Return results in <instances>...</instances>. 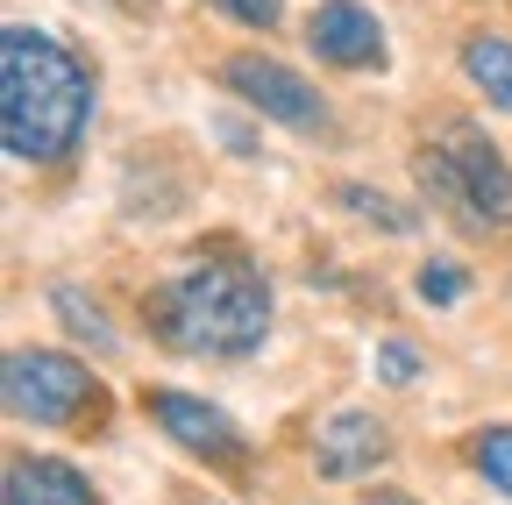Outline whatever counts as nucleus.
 Listing matches in <instances>:
<instances>
[{
	"mask_svg": "<svg viewBox=\"0 0 512 505\" xmlns=\"http://www.w3.org/2000/svg\"><path fill=\"white\" fill-rule=\"evenodd\" d=\"M93 121V72L50 29L15 22L0 36V136L22 164L72 157Z\"/></svg>",
	"mask_w": 512,
	"mask_h": 505,
	"instance_id": "f257e3e1",
	"label": "nucleus"
},
{
	"mask_svg": "<svg viewBox=\"0 0 512 505\" xmlns=\"http://www.w3.org/2000/svg\"><path fill=\"white\" fill-rule=\"evenodd\" d=\"M150 335L178 356H249L271 335V285L242 257H192L143 299Z\"/></svg>",
	"mask_w": 512,
	"mask_h": 505,
	"instance_id": "f03ea898",
	"label": "nucleus"
},
{
	"mask_svg": "<svg viewBox=\"0 0 512 505\" xmlns=\"http://www.w3.org/2000/svg\"><path fill=\"white\" fill-rule=\"evenodd\" d=\"M0 392H8V413L15 420H36V427H72L100 399L93 392V370L79 356H64V349H15Z\"/></svg>",
	"mask_w": 512,
	"mask_h": 505,
	"instance_id": "7ed1b4c3",
	"label": "nucleus"
},
{
	"mask_svg": "<svg viewBox=\"0 0 512 505\" xmlns=\"http://www.w3.org/2000/svg\"><path fill=\"white\" fill-rule=\"evenodd\" d=\"M221 86H228L242 107H256L264 121H285V129H328L320 93H313L292 65H278V57H256V50L228 57V65H221Z\"/></svg>",
	"mask_w": 512,
	"mask_h": 505,
	"instance_id": "20e7f679",
	"label": "nucleus"
},
{
	"mask_svg": "<svg viewBox=\"0 0 512 505\" xmlns=\"http://www.w3.org/2000/svg\"><path fill=\"white\" fill-rule=\"evenodd\" d=\"M441 150H448V164H456L463 193H470L477 228H512V171H505V157L470 129V121H448V129H441Z\"/></svg>",
	"mask_w": 512,
	"mask_h": 505,
	"instance_id": "39448f33",
	"label": "nucleus"
},
{
	"mask_svg": "<svg viewBox=\"0 0 512 505\" xmlns=\"http://www.w3.org/2000/svg\"><path fill=\"white\" fill-rule=\"evenodd\" d=\"M150 413H157V427L178 441V449L185 456H200V463H242V449H249V441H242V427L221 413V406H207V399H192V392H150L143 399Z\"/></svg>",
	"mask_w": 512,
	"mask_h": 505,
	"instance_id": "423d86ee",
	"label": "nucleus"
},
{
	"mask_svg": "<svg viewBox=\"0 0 512 505\" xmlns=\"http://www.w3.org/2000/svg\"><path fill=\"white\" fill-rule=\"evenodd\" d=\"M306 50L320 65H342V72H370L384 65V29L363 0H320L306 15Z\"/></svg>",
	"mask_w": 512,
	"mask_h": 505,
	"instance_id": "0eeeda50",
	"label": "nucleus"
},
{
	"mask_svg": "<svg viewBox=\"0 0 512 505\" xmlns=\"http://www.w3.org/2000/svg\"><path fill=\"white\" fill-rule=\"evenodd\" d=\"M384 456H392V434H384V420L377 413H335L328 427H320V441H313V463H320V477H335V484H349V477H370Z\"/></svg>",
	"mask_w": 512,
	"mask_h": 505,
	"instance_id": "6e6552de",
	"label": "nucleus"
},
{
	"mask_svg": "<svg viewBox=\"0 0 512 505\" xmlns=\"http://www.w3.org/2000/svg\"><path fill=\"white\" fill-rule=\"evenodd\" d=\"M0 505H100V498H93V484L72 463H57V456H15Z\"/></svg>",
	"mask_w": 512,
	"mask_h": 505,
	"instance_id": "1a4fd4ad",
	"label": "nucleus"
},
{
	"mask_svg": "<svg viewBox=\"0 0 512 505\" xmlns=\"http://www.w3.org/2000/svg\"><path fill=\"white\" fill-rule=\"evenodd\" d=\"M463 72L491 93V107L512 114V43L505 36H463Z\"/></svg>",
	"mask_w": 512,
	"mask_h": 505,
	"instance_id": "9d476101",
	"label": "nucleus"
},
{
	"mask_svg": "<svg viewBox=\"0 0 512 505\" xmlns=\"http://www.w3.org/2000/svg\"><path fill=\"white\" fill-rule=\"evenodd\" d=\"M50 313H57V321L72 328L79 342H93V349H114V328H107V313H100V306H93L79 285H57V292H50Z\"/></svg>",
	"mask_w": 512,
	"mask_h": 505,
	"instance_id": "9b49d317",
	"label": "nucleus"
},
{
	"mask_svg": "<svg viewBox=\"0 0 512 505\" xmlns=\"http://www.w3.org/2000/svg\"><path fill=\"white\" fill-rule=\"evenodd\" d=\"M470 463L491 477V491L512 498V427H484V434L470 441Z\"/></svg>",
	"mask_w": 512,
	"mask_h": 505,
	"instance_id": "f8f14e48",
	"label": "nucleus"
},
{
	"mask_svg": "<svg viewBox=\"0 0 512 505\" xmlns=\"http://www.w3.org/2000/svg\"><path fill=\"white\" fill-rule=\"evenodd\" d=\"M342 207H349V214H363V221H384V228H413V214H406V207H392L384 193H370V185H342Z\"/></svg>",
	"mask_w": 512,
	"mask_h": 505,
	"instance_id": "ddd939ff",
	"label": "nucleus"
},
{
	"mask_svg": "<svg viewBox=\"0 0 512 505\" xmlns=\"http://www.w3.org/2000/svg\"><path fill=\"white\" fill-rule=\"evenodd\" d=\"M413 285H420V299H427V306H456V299H463V271H456V264H441V257H434Z\"/></svg>",
	"mask_w": 512,
	"mask_h": 505,
	"instance_id": "4468645a",
	"label": "nucleus"
},
{
	"mask_svg": "<svg viewBox=\"0 0 512 505\" xmlns=\"http://www.w3.org/2000/svg\"><path fill=\"white\" fill-rule=\"evenodd\" d=\"M377 377H384V385H413V377H420V349L413 342H377Z\"/></svg>",
	"mask_w": 512,
	"mask_h": 505,
	"instance_id": "2eb2a0df",
	"label": "nucleus"
},
{
	"mask_svg": "<svg viewBox=\"0 0 512 505\" xmlns=\"http://www.w3.org/2000/svg\"><path fill=\"white\" fill-rule=\"evenodd\" d=\"M221 15H235L242 29H278V15H285V0H214Z\"/></svg>",
	"mask_w": 512,
	"mask_h": 505,
	"instance_id": "dca6fc26",
	"label": "nucleus"
},
{
	"mask_svg": "<svg viewBox=\"0 0 512 505\" xmlns=\"http://www.w3.org/2000/svg\"><path fill=\"white\" fill-rule=\"evenodd\" d=\"M377 505H413V498H377Z\"/></svg>",
	"mask_w": 512,
	"mask_h": 505,
	"instance_id": "f3484780",
	"label": "nucleus"
}]
</instances>
